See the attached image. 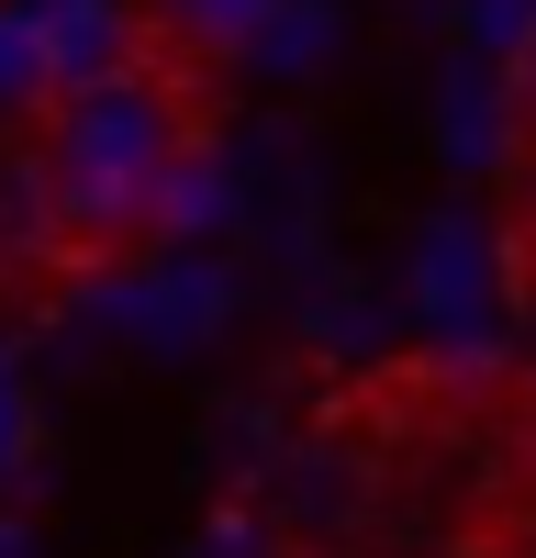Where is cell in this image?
I'll return each mask as SVG.
<instances>
[{"label": "cell", "mask_w": 536, "mask_h": 558, "mask_svg": "<svg viewBox=\"0 0 536 558\" xmlns=\"http://www.w3.org/2000/svg\"><path fill=\"white\" fill-rule=\"evenodd\" d=\"M179 168H191V112L168 101L157 68H123L101 89H78V101L45 112V213H57V257H101L112 235L134 223H157Z\"/></svg>", "instance_id": "6da1fadb"}, {"label": "cell", "mask_w": 536, "mask_h": 558, "mask_svg": "<svg viewBox=\"0 0 536 558\" xmlns=\"http://www.w3.org/2000/svg\"><path fill=\"white\" fill-rule=\"evenodd\" d=\"M503 101H514V123H536V12H525V34L503 45Z\"/></svg>", "instance_id": "7a4b0ae2"}, {"label": "cell", "mask_w": 536, "mask_h": 558, "mask_svg": "<svg viewBox=\"0 0 536 558\" xmlns=\"http://www.w3.org/2000/svg\"><path fill=\"white\" fill-rule=\"evenodd\" d=\"M503 302H514V324L536 336V235H514V246H503Z\"/></svg>", "instance_id": "3957f363"}]
</instances>
